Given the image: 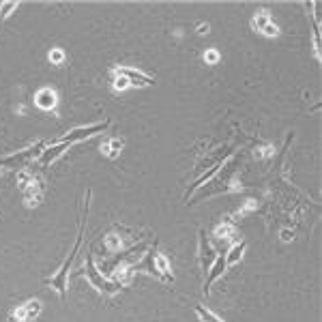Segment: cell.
I'll list each match as a JSON object with an SVG mask.
<instances>
[{
  "label": "cell",
  "instance_id": "1",
  "mask_svg": "<svg viewBox=\"0 0 322 322\" xmlns=\"http://www.w3.org/2000/svg\"><path fill=\"white\" fill-rule=\"evenodd\" d=\"M88 206H90V191H86V206H84V215L80 219V230H78V236H75V245L71 249V254L67 256V260L62 262V266L58 268L56 275H52L50 279H45V284H50L52 288H56V292L60 294V298H64L67 294V275H69V268H71L75 256L80 251V245H82V238H84V226H86V217H88Z\"/></svg>",
  "mask_w": 322,
  "mask_h": 322
},
{
  "label": "cell",
  "instance_id": "2",
  "mask_svg": "<svg viewBox=\"0 0 322 322\" xmlns=\"http://www.w3.org/2000/svg\"><path fill=\"white\" fill-rule=\"evenodd\" d=\"M43 142H37L34 146H30V148H24V150H20V153H15V155H9V157H4V159H0V168H7V170H24L28 166V161L32 159V157H37L39 155V150L43 148Z\"/></svg>",
  "mask_w": 322,
  "mask_h": 322
},
{
  "label": "cell",
  "instance_id": "3",
  "mask_svg": "<svg viewBox=\"0 0 322 322\" xmlns=\"http://www.w3.org/2000/svg\"><path fill=\"white\" fill-rule=\"evenodd\" d=\"M86 277H88V282L95 286L99 292H105V294H116L118 288H120L116 282H112V279H108V277H103V275L97 271V266H95V262H92V256L90 254H88V262H86Z\"/></svg>",
  "mask_w": 322,
  "mask_h": 322
},
{
  "label": "cell",
  "instance_id": "4",
  "mask_svg": "<svg viewBox=\"0 0 322 322\" xmlns=\"http://www.w3.org/2000/svg\"><path fill=\"white\" fill-rule=\"evenodd\" d=\"M110 122L108 120H103V122H95V125H88V127H78V129H73V131H69L67 136H62V138H58L56 142H64V144H75V142H82V140H86V138H92L95 133H101L108 129Z\"/></svg>",
  "mask_w": 322,
  "mask_h": 322
},
{
  "label": "cell",
  "instance_id": "5",
  "mask_svg": "<svg viewBox=\"0 0 322 322\" xmlns=\"http://www.w3.org/2000/svg\"><path fill=\"white\" fill-rule=\"evenodd\" d=\"M114 73H116V75H122V78H127L129 84H131V86H140V88H144V86H153V84H155V80L150 78V75L138 71V69H131V67H116Z\"/></svg>",
  "mask_w": 322,
  "mask_h": 322
},
{
  "label": "cell",
  "instance_id": "6",
  "mask_svg": "<svg viewBox=\"0 0 322 322\" xmlns=\"http://www.w3.org/2000/svg\"><path fill=\"white\" fill-rule=\"evenodd\" d=\"M41 314V301H28V303H24V305H20L13 312V320L15 322H32L37 316Z\"/></svg>",
  "mask_w": 322,
  "mask_h": 322
},
{
  "label": "cell",
  "instance_id": "7",
  "mask_svg": "<svg viewBox=\"0 0 322 322\" xmlns=\"http://www.w3.org/2000/svg\"><path fill=\"white\" fill-rule=\"evenodd\" d=\"M226 256L224 254H219L217 258H215V262H213V266L208 268V277H206V282H204V294H208V288H210V284L215 282L217 277H221V275L226 273Z\"/></svg>",
  "mask_w": 322,
  "mask_h": 322
},
{
  "label": "cell",
  "instance_id": "8",
  "mask_svg": "<svg viewBox=\"0 0 322 322\" xmlns=\"http://www.w3.org/2000/svg\"><path fill=\"white\" fill-rule=\"evenodd\" d=\"M215 258H217V256H215L210 243L206 241V234H204V230H200V264H202L204 271H208V268L213 266Z\"/></svg>",
  "mask_w": 322,
  "mask_h": 322
},
{
  "label": "cell",
  "instance_id": "9",
  "mask_svg": "<svg viewBox=\"0 0 322 322\" xmlns=\"http://www.w3.org/2000/svg\"><path fill=\"white\" fill-rule=\"evenodd\" d=\"M67 148H69V144H64V142H52L48 148L41 153V163H43V166H50V163H54Z\"/></svg>",
  "mask_w": 322,
  "mask_h": 322
},
{
  "label": "cell",
  "instance_id": "10",
  "mask_svg": "<svg viewBox=\"0 0 322 322\" xmlns=\"http://www.w3.org/2000/svg\"><path fill=\"white\" fill-rule=\"evenodd\" d=\"M34 103H37V108L48 112V110H52L56 105V92L52 88H41L37 95H34Z\"/></svg>",
  "mask_w": 322,
  "mask_h": 322
},
{
  "label": "cell",
  "instance_id": "11",
  "mask_svg": "<svg viewBox=\"0 0 322 322\" xmlns=\"http://www.w3.org/2000/svg\"><path fill=\"white\" fill-rule=\"evenodd\" d=\"M245 249H247V241H238V243H234L230 249L226 251V266H234L236 262H241V258L245 254Z\"/></svg>",
  "mask_w": 322,
  "mask_h": 322
},
{
  "label": "cell",
  "instance_id": "12",
  "mask_svg": "<svg viewBox=\"0 0 322 322\" xmlns=\"http://www.w3.org/2000/svg\"><path fill=\"white\" fill-rule=\"evenodd\" d=\"M153 262H155V268L159 271V275L166 282H174V277H172V268H170V262H168V258L163 256V254H157L155 251V258H153Z\"/></svg>",
  "mask_w": 322,
  "mask_h": 322
},
{
  "label": "cell",
  "instance_id": "13",
  "mask_svg": "<svg viewBox=\"0 0 322 322\" xmlns=\"http://www.w3.org/2000/svg\"><path fill=\"white\" fill-rule=\"evenodd\" d=\"M122 146H125V140H122V138H110L105 144H101V153L114 159V157H118Z\"/></svg>",
  "mask_w": 322,
  "mask_h": 322
},
{
  "label": "cell",
  "instance_id": "14",
  "mask_svg": "<svg viewBox=\"0 0 322 322\" xmlns=\"http://www.w3.org/2000/svg\"><path fill=\"white\" fill-rule=\"evenodd\" d=\"M215 236L217 238H236V226L230 224V221H226V224L215 228Z\"/></svg>",
  "mask_w": 322,
  "mask_h": 322
},
{
  "label": "cell",
  "instance_id": "15",
  "mask_svg": "<svg viewBox=\"0 0 322 322\" xmlns=\"http://www.w3.org/2000/svg\"><path fill=\"white\" fill-rule=\"evenodd\" d=\"M105 247H108V251H112V254H118V251L122 249V236H118V234H108V236L103 238Z\"/></svg>",
  "mask_w": 322,
  "mask_h": 322
},
{
  "label": "cell",
  "instance_id": "16",
  "mask_svg": "<svg viewBox=\"0 0 322 322\" xmlns=\"http://www.w3.org/2000/svg\"><path fill=\"white\" fill-rule=\"evenodd\" d=\"M268 22H273V20H271V15H268L266 11H260V13H256V15H254V20H251V26H254L256 30H260V32H262V28H264V26L268 24Z\"/></svg>",
  "mask_w": 322,
  "mask_h": 322
},
{
  "label": "cell",
  "instance_id": "17",
  "mask_svg": "<svg viewBox=\"0 0 322 322\" xmlns=\"http://www.w3.org/2000/svg\"><path fill=\"white\" fill-rule=\"evenodd\" d=\"M196 314L200 316V320H202V322H224L221 318H217V316H215L213 312H208V309H204L202 305H198V307H196Z\"/></svg>",
  "mask_w": 322,
  "mask_h": 322
},
{
  "label": "cell",
  "instance_id": "18",
  "mask_svg": "<svg viewBox=\"0 0 322 322\" xmlns=\"http://www.w3.org/2000/svg\"><path fill=\"white\" fill-rule=\"evenodd\" d=\"M262 34H266V37H277L279 34V28H277V24H273V22H268V24L262 28Z\"/></svg>",
  "mask_w": 322,
  "mask_h": 322
},
{
  "label": "cell",
  "instance_id": "19",
  "mask_svg": "<svg viewBox=\"0 0 322 322\" xmlns=\"http://www.w3.org/2000/svg\"><path fill=\"white\" fill-rule=\"evenodd\" d=\"M129 86H131V84H129L127 78H122V75H116V78H114V88L116 90H125V88H129Z\"/></svg>",
  "mask_w": 322,
  "mask_h": 322
},
{
  "label": "cell",
  "instance_id": "20",
  "mask_svg": "<svg viewBox=\"0 0 322 322\" xmlns=\"http://www.w3.org/2000/svg\"><path fill=\"white\" fill-rule=\"evenodd\" d=\"M50 60L54 64H62L64 62V52L62 50H52L50 52Z\"/></svg>",
  "mask_w": 322,
  "mask_h": 322
},
{
  "label": "cell",
  "instance_id": "21",
  "mask_svg": "<svg viewBox=\"0 0 322 322\" xmlns=\"http://www.w3.org/2000/svg\"><path fill=\"white\" fill-rule=\"evenodd\" d=\"M204 60H206L208 64H217L219 62V52L217 50H208L206 54H204Z\"/></svg>",
  "mask_w": 322,
  "mask_h": 322
},
{
  "label": "cell",
  "instance_id": "22",
  "mask_svg": "<svg viewBox=\"0 0 322 322\" xmlns=\"http://www.w3.org/2000/svg\"><path fill=\"white\" fill-rule=\"evenodd\" d=\"M15 7H17L15 2H4V4H2V11H0V22H2L4 17H7V15H9V13H11V11H13Z\"/></svg>",
  "mask_w": 322,
  "mask_h": 322
},
{
  "label": "cell",
  "instance_id": "23",
  "mask_svg": "<svg viewBox=\"0 0 322 322\" xmlns=\"http://www.w3.org/2000/svg\"><path fill=\"white\" fill-rule=\"evenodd\" d=\"M282 238H284V241H290V238H292V232H290V230H284V232H282Z\"/></svg>",
  "mask_w": 322,
  "mask_h": 322
},
{
  "label": "cell",
  "instance_id": "24",
  "mask_svg": "<svg viewBox=\"0 0 322 322\" xmlns=\"http://www.w3.org/2000/svg\"><path fill=\"white\" fill-rule=\"evenodd\" d=\"M198 32H200V34L208 32V24H200V26H198Z\"/></svg>",
  "mask_w": 322,
  "mask_h": 322
}]
</instances>
